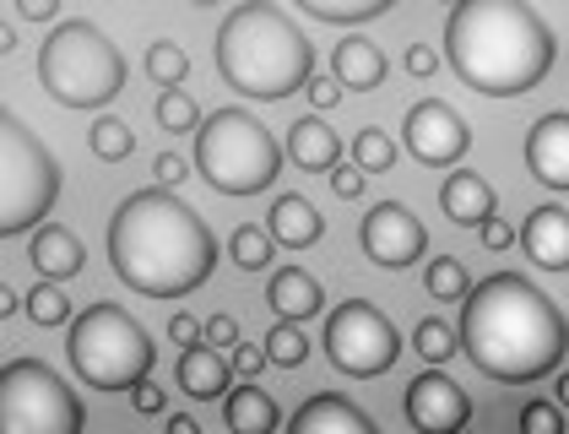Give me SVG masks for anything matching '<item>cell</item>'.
Wrapping results in <instances>:
<instances>
[{"label": "cell", "instance_id": "4fadbf2b", "mask_svg": "<svg viewBox=\"0 0 569 434\" xmlns=\"http://www.w3.org/2000/svg\"><path fill=\"white\" fill-rule=\"evenodd\" d=\"M401 407H407V424H412L418 434H456V430L472 424V402H467V391L456 386L439 364H429L423 375L407 381Z\"/></svg>", "mask_w": 569, "mask_h": 434}, {"label": "cell", "instance_id": "83f0119b", "mask_svg": "<svg viewBox=\"0 0 569 434\" xmlns=\"http://www.w3.org/2000/svg\"><path fill=\"white\" fill-rule=\"evenodd\" d=\"M309 358V337H305V320H277L266 332V364H282V369H299Z\"/></svg>", "mask_w": 569, "mask_h": 434}, {"label": "cell", "instance_id": "484cf974", "mask_svg": "<svg viewBox=\"0 0 569 434\" xmlns=\"http://www.w3.org/2000/svg\"><path fill=\"white\" fill-rule=\"evenodd\" d=\"M228 256H233L239 272H266V266L277 260V239H271V228L239 223V228H233V239H228Z\"/></svg>", "mask_w": 569, "mask_h": 434}, {"label": "cell", "instance_id": "e575fe53", "mask_svg": "<svg viewBox=\"0 0 569 434\" xmlns=\"http://www.w3.org/2000/svg\"><path fill=\"white\" fill-rule=\"evenodd\" d=\"M521 430L526 434H559L565 430V407H553V402H526L521 407Z\"/></svg>", "mask_w": 569, "mask_h": 434}, {"label": "cell", "instance_id": "cb8c5ba5", "mask_svg": "<svg viewBox=\"0 0 569 434\" xmlns=\"http://www.w3.org/2000/svg\"><path fill=\"white\" fill-rule=\"evenodd\" d=\"M222 424L233 434H271L282 424V413H277V402H271V391L261 386H239L222 396Z\"/></svg>", "mask_w": 569, "mask_h": 434}, {"label": "cell", "instance_id": "d6a6232c", "mask_svg": "<svg viewBox=\"0 0 569 434\" xmlns=\"http://www.w3.org/2000/svg\"><path fill=\"white\" fill-rule=\"evenodd\" d=\"M158 126L163 130H196L201 126V109H196V98H190L184 87H163V98H158Z\"/></svg>", "mask_w": 569, "mask_h": 434}, {"label": "cell", "instance_id": "30bf717a", "mask_svg": "<svg viewBox=\"0 0 569 434\" xmlns=\"http://www.w3.org/2000/svg\"><path fill=\"white\" fill-rule=\"evenodd\" d=\"M401 353V332L386 320V309L369 299H348L326 315V358L352 375V381H375L386 375Z\"/></svg>", "mask_w": 569, "mask_h": 434}, {"label": "cell", "instance_id": "ffe728a7", "mask_svg": "<svg viewBox=\"0 0 569 434\" xmlns=\"http://www.w3.org/2000/svg\"><path fill=\"white\" fill-rule=\"evenodd\" d=\"M174 381H179V391L196 396V402H218L222 391H228V358H222L212 343H190L179 353Z\"/></svg>", "mask_w": 569, "mask_h": 434}, {"label": "cell", "instance_id": "5bb4252c", "mask_svg": "<svg viewBox=\"0 0 569 434\" xmlns=\"http://www.w3.org/2000/svg\"><path fill=\"white\" fill-rule=\"evenodd\" d=\"M526 169L548 190H569V115L553 109L526 130Z\"/></svg>", "mask_w": 569, "mask_h": 434}, {"label": "cell", "instance_id": "9a60e30c", "mask_svg": "<svg viewBox=\"0 0 569 434\" xmlns=\"http://www.w3.org/2000/svg\"><path fill=\"white\" fill-rule=\"evenodd\" d=\"M516 245H521L542 272H569V213L553 207V201H548V207H531V213H526V228L516 234Z\"/></svg>", "mask_w": 569, "mask_h": 434}, {"label": "cell", "instance_id": "60d3db41", "mask_svg": "<svg viewBox=\"0 0 569 434\" xmlns=\"http://www.w3.org/2000/svg\"><path fill=\"white\" fill-rule=\"evenodd\" d=\"M228 364H233L244 381H250V375H261V369H266V343L261 347H256V343H233V358H228Z\"/></svg>", "mask_w": 569, "mask_h": 434}, {"label": "cell", "instance_id": "e0dca14e", "mask_svg": "<svg viewBox=\"0 0 569 434\" xmlns=\"http://www.w3.org/2000/svg\"><path fill=\"white\" fill-rule=\"evenodd\" d=\"M293 434H375V418L363 407H352L342 396H309L305 407L288 418Z\"/></svg>", "mask_w": 569, "mask_h": 434}, {"label": "cell", "instance_id": "f6af8a7d", "mask_svg": "<svg viewBox=\"0 0 569 434\" xmlns=\"http://www.w3.org/2000/svg\"><path fill=\"white\" fill-rule=\"evenodd\" d=\"M17 11H22L28 22H54V17H60V0H17Z\"/></svg>", "mask_w": 569, "mask_h": 434}, {"label": "cell", "instance_id": "4316f807", "mask_svg": "<svg viewBox=\"0 0 569 434\" xmlns=\"http://www.w3.org/2000/svg\"><path fill=\"white\" fill-rule=\"evenodd\" d=\"M88 147H92L98 164H126L136 152V130L126 126V120H114V115H103V120H92Z\"/></svg>", "mask_w": 569, "mask_h": 434}, {"label": "cell", "instance_id": "d590c367", "mask_svg": "<svg viewBox=\"0 0 569 434\" xmlns=\"http://www.w3.org/2000/svg\"><path fill=\"white\" fill-rule=\"evenodd\" d=\"M331 190H337V196H342V201H352V196H363V179H369V174L358 169V164H342V158H337V164H331Z\"/></svg>", "mask_w": 569, "mask_h": 434}, {"label": "cell", "instance_id": "681fc988", "mask_svg": "<svg viewBox=\"0 0 569 434\" xmlns=\"http://www.w3.org/2000/svg\"><path fill=\"white\" fill-rule=\"evenodd\" d=\"M553 396H559V407H569V375H559V381H553Z\"/></svg>", "mask_w": 569, "mask_h": 434}, {"label": "cell", "instance_id": "52a82bcc", "mask_svg": "<svg viewBox=\"0 0 569 434\" xmlns=\"http://www.w3.org/2000/svg\"><path fill=\"white\" fill-rule=\"evenodd\" d=\"M66 358L92 391H131L141 375H152L158 347L147 337V326H136V315L98 299L71 320Z\"/></svg>", "mask_w": 569, "mask_h": 434}, {"label": "cell", "instance_id": "277c9868", "mask_svg": "<svg viewBox=\"0 0 569 434\" xmlns=\"http://www.w3.org/2000/svg\"><path fill=\"white\" fill-rule=\"evenodd\" d=\"M212 60L233 92L266 98V103L305 92V82L315 77V43L271 0H244L222 17L218 39H212Z\"/></svg>", "mask_w": 569, "mask_h": 434}, {"label": "cell", "instance_id": "ab89813d", "mask_svg": "<svg viewBox=\"0 0 569 434\" xmlns=\"http://www.w3.org/2000/svg\"><path fill=\"white\" fill-rule=\"evenodd\" d=\"M201 343H212V347H233V343H239V320H233V315H212V320L201 326Z\"/></svg>", "mask_w": 569, "mask_h": 434}, {"label": "cell", "instance_id": "44dd1931", "mask_svg": "<svg viewBox=\"0 0 569 434\" xmlns=\"http://www.w3.org/2000/svg\"><path fill=\"white\" fill-rule=\"evenodd\" d=\"M331 71H337V82L352 87V92H375V87L386 82L391 60H386V49H380V43L348 33V39L337 43V55H331Z\"/></svg>", "mask_w": 569, "mask_h": 434}, {"label": "cell", "instance_id": "8992f818", "mask_svg": "<svg viewBox=\"0 0 569 434\" xmlns=\"http://www.w3.org/2000/svg\"><path fill=\"white\" fill-rule=\"evenodd\" d=\"M196 169L218 196H261L282 174V147L250 109H218L196 126Z\"/></svg>", "mask_w": 569, "mask_h": 434}, {"label": "cell", "instance_id": "ee69618b", "mask_svg": "<svg viewBox=\"0 0 569 434\" xmlns=\"http://www.w3.org/2000/svg\"><path fill=\"white\" fill-rule=\"evenodd\" d=\"M169 343H174V347H190V343H201V320L179 309L174 320H169Z\"/></svg>", "mask_w": 569, "mask_h": 434}, {"label": "cell", "instance_id": "6da1fadb", "mask_svg": "<svg viewBox=\"0 0 569 434\" xmlns=\"http://www.w3.org/2000/svg\"><path fill=\"white\" fill-rule=\"evenodd\" d=\"M461 347L488 381L526 386L565 364L569 315L521 272H493L461 294Z\"/></svg>", "mask_w": 569, "mask_h": 434}, {"label": "cell", "instance_id": "8fae6325", "mask_svg": "<svg viewBox=\"0 0 569 434\" xmlns=\"http://www.w3.org/2000/svg\"><path fill=\"white\" fill-rule=\"evenodd\" d=\"M401 141H407V152H412L423 169H450V164H461V158H467L472 130H467V120H461L445 98H423V103H412V109H407V120H401Z\"/></svg>", "mask_w": 569, "mask_h": 434}, {"label": "cell", "instance_id": "bcb514c9", "mask_svg": "<svg viewBox=\"0 0 569 434\" xmlns=\"http://www.w3.org/2000/svg\"><path fill=\"white\" fill-rule=\"evenodd\" d=\"M17 309H22V299H17V288H11V283H0V320H11Z\"/></svg>", "mask_w": 569, "mask_h": 434}, {"label": "cell", "instance_id": "f35d334b", "mask_svg": "<svg viewBox=\"0 0 569 434\" xmlns=\"http://www.w3.org/2000/svg\"><path fill=\"white\" fill-rule=\"evenodd\" d=\"M305 92L315 109H337V103H342V82H337V77H309Z\"/></svg>", "mask_w": 569, "mask_h": 434}, {"label": "cell", "instance_id": "c3c4849f", "mask_svg": "<svg viewBox=\"0 0 569 434\" xmlns=\"http://www.w3.org/2000/svg\"><path fill=\"white\" fill-rule=\"evenodd\" d=\"M169 434H196V418H179L174 413V418H169Z\"/></svg>", "mask_w": 569, "mask_h": 434}, {"label": "cell", "instance_id": "7dc6e473", "mask_svg": "<svg viewBox=\"0 0 569 434\" xmlns=\"http://www.w3.org/2000/svg\"><path fill=\"white\" fill-rule=\"evenodd\" d=\"M11 49H17V28H6V22H0V55H11Z\"/></svg>", "mask_w": 569, "mask_h": 434}, {"label": "cell", "instance_id": "b9f144b4", "mask_svg": "<svg viewBox=\"0 0 569 434\" xmlns=\"http://www.w3.org/2000/svg\"><path fill=\"white\" fill-rule=\"evenodd\" d=\"M152 174H158V185H169V190H174L179 179H190V164H184L179 152H158V158H152Z\"/></svg>", "mask_w": 569, "mask_h": 434}, {"label": "cell", "instance_id": "9c48e42d", "mask_svg": "<svg viewBox=\"0 0 569 434\" xmlns=\"http://www.w3.org/2000/svg\"><path fill=\"white\" fill-rule=\"evenodd\" d=\"M88 413L77 391L39 358H11L0 369V434H82Z\"/></svg>", "mask_w": 569, "mask_h": 434}, {"label": "cell", "instance_id": "603a6c76", "mask_svg": "<svg viewBox=\"0 0 569 434\" xmlns=\"http://www.w3.org/2000/svg\"><path fill=\"white\" fill-rule=\"evenodd\" d=\"M320 234H326V217L315 213L309 196H277V201H271V239H277V245L309 250Z\"/></svg>", "mask_w": 569, "mask_h": 434}, {"label": "cell", "instance_id": "8d00e7d4", "mask_svg": "<svg viewBox=\"0 0 569 434\" xmlns=\"http://www.w3.org/2000/svg\"><path fill=\"white\" fill-rule=\"evenodd\" d=\"M401 66H407V77H418V82H429L439 71V49L435 43H412L407 55H401Z\"/></svg>", "mask_w": 569, "mask_h": 434}, {"label": "cell", "instance_id": "ac0fdd59", "mask_svg": "<svg viewBox=\"0 0 569 434\" xmlns=\"http://www.w3.org/2000/svg\"><path fill=\"white\" fill-rule=\"evenodd\" d=\"M439 207L450 223H461V228H478L482 217H493V185L482 179L478 169H456L445 174V185H439Z\"/></svg>", "mask_w": 569, "mask_h": 434}, {"label": "cell", "instance_id": "f907efd6", "mask_svg": "<svg viewBox=\"0 0 569 434\" xmlns=\"http://www.w3.org/2000/svg\"><path fill=\"white\" fill-rule=\"evenodd\" d=\"M190 6H218V0H190Z\"/></svg>", "mask_w": 569, "mask_h": 434}, {"label": "cell", "instance_id": "7bdbcfd3", "mask_svg": "<svg viewBox=\"0 0 569 434\" xmlns=\"http://www.w3.org/2000/svg\"><path fill=\"white\" fill-rule=\"evenodd\" d=\"M478 234H482V245H488V250H510V245H516V228H510V223H499V217H482Z\"/></svg>", "mask_w": 569, "mask_h": 434}, {"label": "cell", "instance_id": "1f68e13d", "mask_svg": "<svg viewBox=\"0 0 569 434\" xmlns=\"http://www.w3.org/2000/svg\"><path fill=\"white\" fill-rule=\"evenodd\" d=\"M22 309H28V320H33V326H44V332H49V326H66V320H71V299L54 288V277H44V283L22 299Z\"/></svg>", "mask_w": 569, "mask_h": 434}, {"label": "cell", "instance_id": "7402d4cb", "mask_svg": "<svg viewBox=\"0 0 569 434\" xmlns=\"http://www.w3.org/2000/svg\"><path fill=\"white\" fill-rule=\"evenodd\" d=\"M288 158H293L305 174H326L337 158H342V136L326 126V120L305 115V120L288 126Z\"/></svg>", "mask_w": 569, "mask_h": 434}, {"label": "cell", "instance_id": "d4e9b609", "mask_svg": "<svg viewBox=\"0 0 569 434\" xmlns=\"http://www.w3.org/2000/svg\"><path fill=\"white\" fill-rule=\"evenodd\" d=\"M299 11H309L315 22H331V28H352V22H375L386 17L396 0H293Z\"/></svg>", "mask_w": 569, "mask_h": 434}, {"label": "cell", "instance_id": "d6986e66", "mask_svg": "<svg viewBox=\"0 0 569 434\" xmlns=\"http://www.w3.org/2000/svg\"><path fill=\"white\" fill-rule=\"evenodd\" d=\"M266 299L277 309V320H315V315L326 309V288L309 277L305 266H277Z\"/></svg>", "mask_w": 569, "mask_h": 434}, {"label": "cell", "instance_id": "f1b7e54d", "mask_svg": "<svg viewBox=\"0 0 569 434\" xmlns=\"http://www.w3.org/2000/svg\"><path fill=\"white\" fill-rule=\"evenodd\" d=\"M147 77L158 87H179L184 77H190V55H184V43H174V39H158V43H147Z\"/></svg>", "mask_w": 569, "mask_h": 434}, {"label": "cell", "instance_id": "ba28073f", "mask_svg": "<svg viewBox=\"0 0 569 434\" xmlns=\"http://www.w3.org/2000/svg\"><path fill=\"white\" fill-rule=\"evenodd\" d=\"M60 201V164L44 136L0 103V239L33 234Z\"/></svg>", "mask_w": 569, "mask_h": 434}, {"label": "cell", "instance_id": "4dcf8cb0", "mask_svg": "<svg viewBox=\"0 0 569 434\" xmlns=\"http://www.w3.org/2000/svg\"><path fill=\"white\" fill-rule=\"evenodd\" d=\"M352 164L363 174H386L396 169V141H391V130H380V126H363L358 136H352Z\"/></svg>", "mask_w": 569, "mask_h": 434}, {"label": "cell", "instance_id": "74e56055", "mask_svg": "<svg viewBox=\"0 0 569 434\" xmlns=\"http://www.w3.org/2000/svg\"><path fill=\"white\" fill-rule=\"evenodd\" d=\"M131 402H136V413H147V418H158L169 396H163V386H158L152 375H141V381H136V386H131Z\"/></svg>", "mask_w": 569, "mask_h": 434}, {"label": "cell", "instance_id": "3957f363", "mask_svg": "<svg viewBox=\"0 0 569 434\" xmlns=\"http://www.w3.org/2000/svg\"><path fill=\"white\" fill-rule=\"evenodd\" d=\"M445 60L482 98H516L553 71V33L526 0H450Z\"/></svg>", "mask_w": 569, "mask_h": 434}, {"label": "cell", "instance_id": "2e32d148", "mask_svg": "<svg viewBox=\"0 0 569 434\" xmlns=\"http://www.w3.org/2000/svg\"><path fill=\"white\" fill-rule=\"evenodd\" d=\"M28 260L54 277V283H66V277H77L82 266H88V250H82V239L71 234V228H60V223H39L33 228V239H28Z\"/></svg>", "mask_w": 569, "mask_h": 434}, {"label": "cell", "instance_id": "f546056e", "mask_svg": "<svg viewBox=\"0 0 569 434\" xmlns=\"http://www.w3.org/2000/svg\"><path fill=\"white\" fill-rule=\"evenodd\" d=\"M423 288H429V299H439V304H461V294L472 288V277H467V266L456 256H435L429 272H423Z\"/></svg>", "mask_w": 569, "mask_h": 434}, {"label": "cell", "instance_id": "7c38bea8", "mask_svg": "<svg viewBox=\"0 0 569 434\" xmlns=\"http://www.w3.org/2000/svg\"><path fill=\"white\" fill-rule=\"evenodd\" d=\"M358 245H363V256L375 260V266L401 272V266L429 256V228L412 217V207L380 201V207H369V217L358 223Z\"/></svg>", "mask_w": 569, "mask_h": 434}, {"label": "cell", "instance_id": "5b68a950", "mask_svg": "<svg viewBox=\"0 0 569 434\" xmlns=\"http://www.w3.org/2000/svg\"><path fill=\"white\" fill-rule=\"evenodd\" d=\"M39 82L66 109H109L126 92V55L109 43L103 28L66 17L39 43Z\"/></svg>", "mask_w": 569, "mask_h": 434}, {"label": "cell", "instance_id": "836d02e7", "mask_svg": "<svg viewBox=\"0 0 569 434\" xmlns=\"http://www.w3.org/2000/svg\"><path fill=\"white\" fill-rule=\"evenodd\" d=\"M412 347H418L429 364H445V358L456 353V337H450V326H445V320L429 315V320H418V326H412Z\"/></svg>", "mask_w": 569, "mask_h": 434}, {"label": "cell", "instance_id": "7a4b0ae2", "mask_svg": "<svg viewBox=\"0 0 569 434\" xmlns=\"http://www.w3.org/2000/svg\"><path fill=\"white\" fill-rule=\"evenodd\" d=\"M109 260H114V277L141 299H184L212 277L218 239L190 201L158 185V190H136L114 207Z\"/></svg>", "mask_w": 569, "mask_h": 434}]
</instances>
